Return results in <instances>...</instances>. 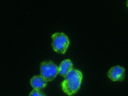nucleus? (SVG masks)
<instances>
[{
	"instance_id": "7",
	"label": "nucleus",
	"mask_w": 128,
	"mask_h": 96,
	"mask_svg": "<svg viewBox=\"0 0 128 96\" xmlns=\"http://www.w3.org/2000/svg\"><path fill=\"white\" fill-rule=\"evenodd\" d=\"M29 96H46V94H44V93H42V91L34 89V90L30 93Z\"/></svg>"
},
{
	"instance_id": "4",
	"label": "nucleus",
	"mask_w": 128,
	"mask_h": 96,
	"mask_svg": "<svg viewBox=\"0 0 128 96\" xmlns=\"http://www.w3.org/2000/svg\"><path fill=\"white\" fill-rule=\"evenodd\" d=\"M108 76L113 81H122L125 77V68L116 66L112 67L108 72Z\"/></svg>"
},
{
	"instance_id": "3",
	"label": "nucleus",
	"mask_w": 128,
	"mask_h": 96,
	"mask_svg": "<svg viewBox=\"0 0 128 96\" xmlns=\"http://www.w3.org/2000/svg\"><path fill=\"white\" fill-rule=\"evenodd\" d=\"M41 76L47 82L53 80L58 74V67L52 61H44L40 64Z\"/></svg>"
},
{
	"instance_id": "6",
	"label": "nucleus",
	"mask_w": 128,
	"mask_h": 96,
	"mask_svg": "<svg viewBox=\"0 0 128 96\" xmlns=\"http://www.w3.org/2000/svg\"><path fill=\"white\" fill-rule=\"evenodd\" d=\"M47 81L42 76H35L32 78L30 80V84L35 90H39L44 89L47 86Z\"/></svg>"
},
{
	"instance_id": "8",
	"label": "nucleus",
	"mask_w": 128,
	"mask_h": 96,
	"mask_svg": "<svg viewBox=\"0 0 128 96\" xmlns=\"http://www.w3.org/2000/svg\"><path fill=\"white\" fill-rule=\"evenodd\" d=\"M126 6H127L128 7V0L127 1H126Z\"/></svg>"
},
{
	"instance_id": "1",
	"label": "nucleus",
	"mask_w": 128,
	"mask_h": 96,
	"mask_svg": "<svg viewBox=\"0 0 128 96\" xmlns=\"http://www.w3.org/2000/svg\"><path fill=\"white\" fill-rule=\"evenodd\" d=\"M82 79L83 74L81 71L73 69L67 74L62 83V90L68 96H73L79 90Z\"/></svg>"
},
{
	"instance_id": "2",
	"label": "nucleus",
	"mask_w": 128,
	"mask_h": 96,
	"mask_svg": "<svg viewBox=\"0 0 128 96\" xmlns=\"http://www.w3.org/2000/svg\"><path fill=\"white\" fill-rule=\"evenodd\" d=\"M52 45L54 51L58 54H64L70 45L68 37L63 32H56L52 35Z\"/></svg>"
},
{
	"instance_id": "5",
	"label": "nucleus",
	"mask_w": 128,
	"mask_h": 96,
	"mask_svg": "<svg viewBox=\"0 0 128 96\" xmlns=\"http://www.w3.org/2000/svg\"><path fill=\"white\" fill-rule=\"evenodd\" d=\"M73 64L71 60L66 59L63 60L58 67V74L62 77H66L70 71L73 70Z\"/></svg>"
}]
</instances>
